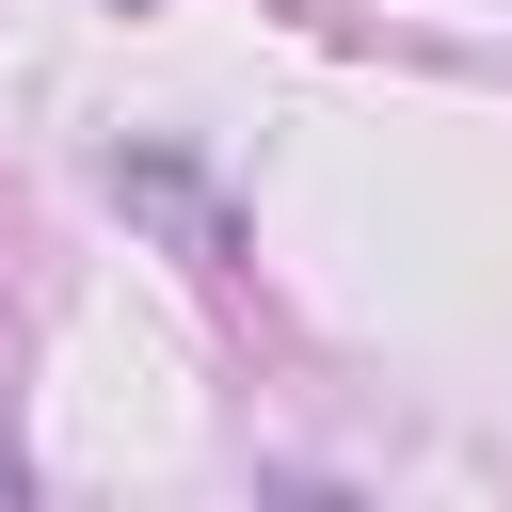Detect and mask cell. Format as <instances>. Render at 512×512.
Segmentation results:
<instances>
[{"label": "cell", "instance_id": "cell-1", "mask_svg": "<svg viewBox=\"0 0 512 512\" xmlns=\"http://www.w3.org/2000/svg\"><path fill=\"white\" fill-rule=\"evenodd\" d=\"M112 208H144V224H176L192 256H240V224H224V192H208V176H176V160H144V144L112 160Z\"/></svg>", "mask_w": 512, "mask_h": 512}]
</instances>
